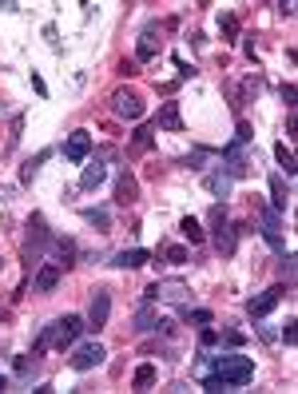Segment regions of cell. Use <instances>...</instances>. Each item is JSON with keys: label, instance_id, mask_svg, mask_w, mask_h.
Instances as JSON below:
<instances>
[{"label": "cell", "instance_id": "1", "mask_svg": "<svg viewBox=\"0 0 298 394\" xmlns=\"http://www.w3.org/2000/svg\"><path fill=\"white\" fill-rule=\"evenodd\" d=\"M211 363H215V374L223 378V386H247L255 378V359H247V354H219Z\"/></svg>", "mask_w": 298, "mask_h": 394}, {"label": "cell", "instance_id": "2", "mask_svg": "<svg viewBox=\"0 0 298 394\" xmlns=\"http://www.w3.org/2000/svg\"><path fill=\"white\" fill-rule=\"evenodd\" d=\"M88 319H79V314H68V319H56V323L44 327V334H48V346H56V351H72L76 346V339L84 331H88Z\"/></svg>", "mask_w": 298, "mask_h": 394}, {"label": "cell", "instance_id": "3", "mask_svg": "<svg viewBox=\"0 0 298 394\" xmlns=\"http://www.w3.org/2000/svg\"><path fill=\"white\" fill-rule=\"evenodd\" d=\"M143 299H148V303H175L179 307L191 299V287L183 283V279H155V283L143 291Z\"/></svg>", "mask_w": 298, "mask_h": 394}, {"label": "cell", "instance_id": "4", "mask_svg": "<svg viewBox=\"0 0 298 394\" xmlns=\"http://www.w3.org/2000/svg\"><path fill=\"white\" fill-rule=\"evenodd\" d=\"M48 223H44V215L40 212H32L28 215V243H24V259H28V267H32V259H36L44 247H48Z\"/></svg>", "mask_w": 298, "mask_h": 394}, {"label": "cell", "instance_id": "5", "mask_svg": "<svg viewBox=\"0 0 298 394\" xmlns=\"http://www.w3.org/2000/svg\"><path fill=\"white\" fill-rule=\"evenodd\" d=\"M111 116H119V120H131V124H136L139 116H143V100H139V92H131V88L111 92Z\"/></svg>", "mask_w": 298, "mask_h": 394}, {"label": "cell", "instance_id": "6", "mask_svg": "<svg viewBox=\"0 0 298 394\" xmlns=\"http://www.w3.org/2000/svg\"><path fill=\"white\" fill-rule=\"evenodd\" d=\"M104 359H108V354H104V346L92 339V343H79L76 351L68 354V366H72V371H92V366H99Z\"/></svg>", "mask_w": 298, "mask_h": 394}, {"label": "cell", "instance_id": "7", "mask_svg": "<svg viewBox=\"0 0 298 394\" xmlns=\"http://www.w3.org/2000/svg\"><path fill=\"white\" fill-rule=\"evenodd\" d=\"M282 295H287V291H282V283L267 287L263 295H255V299L247 303V314H250V319H263V314H270L278 303H282Z\"/></svg>", "mask_w": 298, "mask_h": 394}, {"label": "cell", "instance_id": "8", "mask_svg": "<svg viewBox=\"0 0 298 394\" xmlns=\"http://www.w3.org/2000/svg\"><path fill=\"white\" fill-rule=\"evenodd\" d=\"M108 314H111V291H104V287H96L92 291V303H88V327H108Z\"/></svg>", "mask_w": 298, "mask_h": 394}, {"label": "cell", "instance_id": "9", "mask_svg": "<svg viewBox=\"0 0 298 394\" xmlns=\"http://www.w3.org/2000/svg\"><path fill=\"white\" fill-rule=\"evenodd\" d=\"M92 155V131H72L68 140H64V160L68 163H84Z\"/></svg>", "mask_w": 298, "mask_h": 394}, {"label": "cell", "instance_id": "10", "mask_svg": "<svg viewBox=\"0 0 298 394\" xmlns=\"http://www.w3.org/2000/svg\"><path fill=\"white\" fill-rule=\"evenodd\" d=\"M258 219H263V235H267V243L275 247V251H282V219H278V212L267 207V203H258Z\"/></svg>", "mask_w": 298, "mask_h": 394}, {"label": "cell", "instance_id": "11", "mask_svg": "<svg viewBox=\"0 0 298 394\" xmlns=\"http://www.w3.org/2000/svg\"><path fill=\"white\" fill-rule=\"evenodd\" d=\"M136 199H139V180L123 168V172L116 175V203H119V207H131Z\"/></svg>", "mask_w": 298, "mask_h": 394}, {"label": "cell", "instance_id": "12", "mask_svg": "<svg viewBox=\"0 0 298 394\" xmlns=\"http://www.w3.org/2000/svg\"><path fill=\"white\" fill-rule=\"evenodd\" d=\"M60 275H64L60 263H44V267L36 271V279H32V287H36L40 295H52V291H56V283H60Z\"/></svg>", "mask_w": 298, "mask_h": 394}, {"label": "cell", "instance_id": "13", "mask_svg": "<svg viewBox=\"0 0 298 394\" xmlns=\"http://www.w3.org/2000/svg\"><path fill=\"white\" fill-rule=\"evenodd\" d=\"M48 247H52V263H60L64 271L76 263V239H68V235L60 239V235H56V239H48Z\"/></svg>", "mask_w": 298, "mask_h": 394}, {"label": "cell", "instance_id": "14", "mask_svg": "<svg viewBox=\"0 0 298 394\" xmlns=\"http://www.w3.org/2000/svg\"><path fill=\"white\" fill-rule=\"evenodd\" d=\"M159 52V24H148L139 32V44H136V60H151Z\"/></svg>", "mask_w": 298, "mask_h": 394}, {"label": "cell", "instance_id": "15", "mask_svg": "<svg viewBox=\"0 0 298 394\" xmlns=\"http://www.w3.org/2000/svg\"><path fill=\"white\" fill-rule=\"evenodd\" d=\"M143 263H148V251H143V247H131V251L111 255V267H119V271H136V267H143Z\"/></svg>", "mask_w": 298, "mask_h": 394}, {"label": "cell", "instance_id": "16", "mask_svg": "<svg viewBox=\"0 0 298 394\" xmlns=\"http://www.w3.org/2000/svg\"><path fill=\"white\" fill-rule=\"evenodd\" d=\"M104 180H108V168H104V160H92L88 168H84V175H79V187H84V192H96Z\"/></svg>", "mask_w": 298, "mask_h": 394}, {"label": "cell", "instance_id": "17", "mask_svg": "<svg viewBox=\"0 0 298 394\" xmlns=\"http://www.w3.org/2000/svg\"><path fill=\"white\" fill-rule=\"evenodd\" d=\"M203 187H207L215 199H231V187H235V180H231V175H223V172H211L207 180H203Z\"/></svg>", "mask_w": 298, "mask_h": 394}, {"label": "cell", "instance_id": "18", "mask_svg": "<svg viewBox=\"0 0 298 394\" xmlns=\"http://www.w3.org/2000/svg\"><path fill=\"white\" fill-rule=\"evenodd\" d=\"M287 203H290V192H287V180H282V175H270V207H275L278 215L287 212Z\"/></svg>", "mask_w": 298, "mask_h": 394}, {"label": "cell", "instance_id": "19", "mask_svg": "<svg viewBox=\"0 0 298 394\" xmlns=\"http://www.w3.org/2000/svg\"><path fill=\"white\" fill-rule=\"evenodd\" d=\"M155 124L159 128H167V131H183V111H179V104H163Z\"/></svg>", "mask_w": 298, "mask_h": 394}, {"label": "cell", "instance_id": "20", "mask_svg": "<svg viewBox=\"0 0 298 394\" xmlns=\"http://www.w3.org/2000/svg\"><path fill=\"white\" fill-rule=\"evenodd\" d=\"M179 319H183V323H199V327L215 323V314H211L207 307H187V303H179Z\"/></svg>", "mask_w": 298, "mask_h": 394}, {"label": "cell", "instance_id": "21", "mask_svg": "<svg viewBox=\"0 0 298 394\" xmlns=\"http://www.w3.org/2000/svg\"><path fill=\"white\" fill-rule=\"evenodd\" d=\"M44 160H52V148H44L40 155L24 160V168H20V183H36V175H40V163H44Z\"/></svg>", "mask_w": 298, "mask_h": 394}, {"label": "cell", "instance_id": "22", "mask_svg": "<svg viewBox=\"0 0 298 394\" xmlns=\"http://www.w3.org/2000/svg\"><path fill=\"white\" fill-rule=\"evenodd\" d=\"M207 223H211V231H223V227H227V223H231L227 199H219L215 207H211V212H207Z\"/></svg>", "mask_w": 298, "mask_h": 394}, {"label": "cell", "instance_id": "23", "mask_svg": "<svg viewBox=\"0 0 298 394\" xmlns=\"http://www.w3.org/2000/svg\"><path fill=\"white\" fill-rule=\"evenodd\" d=\"M136 334H148V331H155V311H151V303H143L136 311V327H131Z\"/></svg>", "mask_w": 298, "mask_h": 394}, {"label": "cell", "instance_id": "24", "mask_svg": "<svg viewBox=\"0 0 298 394\" xmlns=\"http://www.w3.org/2000/svg\"><path fill=\"white\" fill-rule=\"evenodd\" d=\"M179 231H183V239H187V243H203V239H207V231H203L199 219H191V215H187V219H179Z\"/></svg>", "mask_w": 298, "mask_h": 394}, {"label": "cell", "instance_id": "25", "mask_svg": "<svg viewBox=\"0 0 298 394\" xmlns=\"http://www.w3.org/2000/svg\"><path fill=\"white\" fill-rule=\"evenodd\" d=\"M235 231H238V227H231V223L223 227V231H215V247L223 255H235Z\"/></svg>", "mask_w": 298, "mask_h": 394}, {"label": "cell", "instance_id": "26", "mask_svg": "<svg viewBox=\"0 0 298 394\" xmlns=\"http://www.w3.org/2000/svg\"><path fill=\"white\" fill-rule=\"evenodd\" d=\"M151 383H155V366H151V363H143L136 374H131V386H136V390H148Z\"/></svg>", "mask_w": 298, "mask_h": 394}, {"label": "cell", "instance_id": "27", "mask_svg": "<svg viewBox=\"0 0 298 394\" xmlns=\"http://www.w3.org/2000/svg\"><path fill=\"white\" fill-rule=\"evenodd\" d=\"M159 255H163L167 263H175V267H183V263H187V247H179V243H163V247H159Z\"/></svg>", "mask_w": 298, "mask_h": 394}, {"label": "cell", "instance_id": "28", "mask_svg": "<svg viewBox=\"0 0 298 394\" xmlns=\"http://www.w3.org/2000/svg\"><path fill=\"white\" fill-rule=\"evenodd\" d=\"M84 219H88L92 227H99V231H108V227H111V215L104 212V207H88V212H84Z\"/></svg>", "mask_w": 298, "mask_h": 394}, {"label": "cell", "instance_id": "29", "mask_svg": "<svg viewBox=\"0 0 298 394\" xmlns=\"http://www.w3.org/2000/svg\"><path fill=\"white\" fill-rule=\"evenodd\" d=\"M275 160L282 163V168H287V180H290V175L298 172V168H294V152H290L287 143H275Z\"/></svg>", "mask_w": 298, "mask_h": 394}, {"label": "cell", "instance_id": "30", "mask_svg": "<svg viewBox=\"0 0 298 394\" xmlns=\"http://www.w3.org/2000/svg\"><path fill=\"white\" fill-rule=\"evenodd\" d=\"M207 148H195V152L191 155H183V160H179V168H191V172H203V160H207Z\"/></svg>", "mask_w": 298, "mask_h": 394}, {"label": "cell", "instance_id": "31", "mask_svg": "<svg viewBox=\"0 0 298 394\" xmlns=\"http://www.w3.org/2000/svg\"><path fill=\"white\" fill-rule=\"evenodd\" d=\"M40 371V354H28V359H16V374L20 378H32Z\"/></svg>", "mask_w": 298, "mask_h": 394}, {"label": "cell", "instance_id": "32", "mask_svg": "<svg viewBox=\"0 0 298 394\" xmlns=\"http://www.w3.org/2000/svg\"><path fill=\"white\" fill-rule=\"evenodd\" d=\"M247 143H250V124H247V120H238V128H235V140H231L227 148H238V152H243Z\"/></svg>", "mask_w": 298, "mask_h": 394}, {"label": "cell", "instance_id": "33", "mask_svg": "<svg viewBox=\"0 0 298 394\" xmlns=\"http://www.w3.org/2000/svg\"><path fill=\"white\" fill-rule=\"evenodd\" d=\"M151 136H155V131H151V124H143V128L136 131V140H131V148H136V152H148V148H151Z\"/></svg>", "mask_w": 298, "mask_h": 394}, {"label": "cell", "instance_id": "34", "mask_svg": "<svg viewBox=\"0 0 298 394\" xmlns=\"http://www.w3.org/2000/svg\"><path fill=\"white\" fill-rule=\"evenodd\" d=\"M20 128H24V120L16 116V120H12V136H9V143H4V152H12V148L20 143Z\"/></svg>", "mask_w": 298, "mask_h": 394}, {"label": "cell", "instance_id": "35", "mask_svg": "<svg viewBox=\"0 0 298 394\" xmlns=\"http://www.w3.org/2000/svg\"><path fill=\"white\" fill-rule=\"evenodd\" d=\"M282 343H287V346H294V343H298V323H294V319H290V323L282 327Z\"/></svg>", "mask_w": 298, "mask_h": 394}, {"label": "cell", "instance_id": "36", "mask_svg": "<svg viewBox=\"0 0 298 394\" xmlns=\"http://www.w3.org/2000/svg\"><path fill=\"white\" fill-rule=\"evenodd\" d=\"M278 271H282V275H287V279H294V255H282V259H278Z\"/></svg>", "mask_w": 298, "mask_h": 394}, {"label": "cell", "instance_id": "37", "mask_svg": "<svg viewBox=\"0 0 298 394\" xmlns=\"http://www.w3.org/2000/svg\"><path fill=\"white\" fill-rule=\"evenodd\" d=\"M199 343H203V346H211V343H219V331H215V327H203V331H199Z\"/></svg>", "mask_w": 298, "mask_h": 394}, {"label": "cell", "instance_id": "38", "mask_svg": "<svg viewBox=\"0 0 298 394\" xmlns=\"http://www.w3.org/2000/svg\"><path fill=\"white\" fill-rule=\"evenodd\" d=\"M282 100H287L290 111H294V100H298V88H294V84H282Z\"/></svg>", "mask_w": 298, "mask_h": 394}, {"label": "cell", "instance_id": "39", "mask_svg": "<svg viewBox=\"0 0 298 394\" xmlns=\"http://www.w3.org/2000/svg\"><path fill=\"white\" fill-rule=\"evenodd\" d=\"M219 339H223L227 346H243V334H238V331H223Z\"/></svg>", "mask_w": 298, "mask_h": 394}, {"label": "cell", "instance_id": "40", "mask_svg": "<svg viewBox=\"0 0 298 394\" xmlns=\"http://www.w3.org/2000/svg\"><path fill=\"white\" fill-rule=\"evenodd\" d=\"M219 24H223V32H227V36H235V32H238L235 16H219Z\"/></svg>", "mask_w": 298, "mask_h": 394}, {"label": "cell", "instance_id": "41", "mask_svg": "<svg viewBox=\"0 0 298 394\" xmlns=\"http://www.w3.org/2000/svg\"><path fill=\"white\" fill-rule=\"evenodd\" d=\"M32 88H36V92H40V96H48V84H44V80H40V76H36V72H32Z\"/></svg>", "mask_w": 298, "mask_h": 394}, {"label": "cell", "instance_id": "42", "mask_svg": "<svg viewBox=\"0 0 298 394\" xmlns=\"http://www.w3.org/2000/svg\"><path fill=\"white\" fill-rule=\"evenodd\" d=\"M4 386H9V378H4V374H0V390H4Z\"/></svg>", "mask_w": 298, "mask_h": 394}]
</instances>
